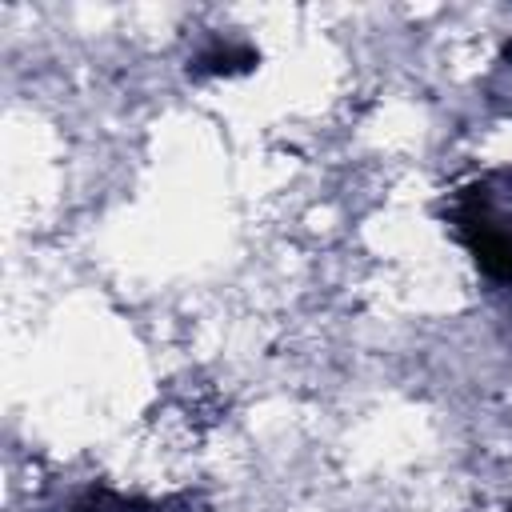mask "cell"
<instances>
[{
    "mask_svg": "<svg viewBox=\"0 0 512 512\" xmlns=\"http://www.w3.org/2000/svg\"><path fill=\"white\" fill-rule=\"evenodd\" d=\"M456 228H460L464 244L472 248L476 264H480L492 280L512 284V228L492 216L484 188H472V192L460 200V208H456Z\"/></svg>",
    "mask_w": 512,
    "mask_h": 512,
    "instance_id": "obj_1",
    "label": "cell"
},
{
    "mask_svg": "<svg viewBox=\"0 0 512 512\" xmlns=\"http://www.w3.org/2000/svg\"><path fill=\"white\" fill-rule=\"evenodd\" d=\"M256 64V52L252 48H212V52H204L200 60H196V72H244V68H252Z\"/></svg>",
    "mask_w": 512,
    "mask_h": 512,
    "instance_id": "obj_2",
    "label": "cell"
},
{
    "mask_svg": "<svg viewBox=\"0 0 512 512\" xmlns=\"http://www.w3.org/2000/svg\"><path fill=\"white\" fill-rule=\"evenodd\" d=\"M76 512H148V504L140 500H128V496H116V492H88Z\"/></svg>",
    "mask_w": 512,
    "mask_h": 512,
    "instance_id": "obj_3",
    "label": "cell"
}]
</instances>
